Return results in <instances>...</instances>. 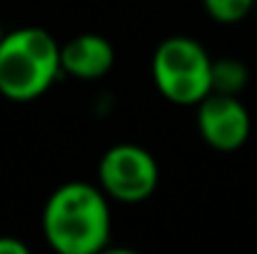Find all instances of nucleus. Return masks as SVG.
Segmentation results:
<instances>
[{
    "instance_id": "f257e3e1",
    "label": "nucleus",
    "mask_w": 257,
    "mask_h": 254,
    "mask_svg": "<svg viewBox=\"0 0 257 254\" xmlns=\"http://www.w3.org/2000/svg\"><path fill=\"white\" fill-rule=\"evenodd\" d=\"M112 232L110 197L97 184L65 182L43 207V234L60 254H97Z\"/></svg>"
},
{
    "instance_id": "f03ea898",
    "label": "nucleus",
    "mask_w": 257,
    "mask_h": 254,
    "mask_svg": "<svg viewBox=\"0 0 257 254\" xmlns=\"http://www.w3.org/2000/svg\"><path fill=\"white\" fill-rule=\"evenodd\" d=\"M63 45L43 28L10 30L0 43V95L13 102L43 97L63 75Z\"/></svg>"
},
{
    "instance_id": "7ed1b4c3",
    "label": "nucleus",
    "mask_w": 257,
    "mask_h": 254,
    "mask_svg": "<svg viewBox=\"0 0 257 254\" xmlns=\"http://www.w3.org/2000/svg\"><path fill=\"white\" fill-rule=\"evenodd\" d=\"M212 65L215 60L195 38L172 35L153 55V80L175 105H200L212 92Z\"/></svg>"
},
{
    "instance_id": "20e7f679",
    "label": "nucleus",
    "mask_w": 257,
    "mask_h": 254,
    "mask_svg": "<svg viewBox=\"0 0 257 254\" xmlns=\"http://www.w3.org/2000/svg\"><path fill=\"white\" fill-rule=\"evenodd\" d=\"M160 169L155 157L133 142L110 147L97 165V184L102 192L122 204L145 202L158 189Z\"/></svg>"
},
{
    "instance_id": "39448f33",
    "label": "nucleus",
    "mask_w": 257,
    "mask_h": 254,
    "mask_svg": "<svg viewBox=\"0 0 257 254\" xmlns=\"http://www.w3.org/2000/svg\"><path fill=\"white\" fill-rule=\"evenodd\" d=\"M250 112L237 95L210 92L197 105V132L212 150H240L250 137Z\"/></svg>"
},
{
    "instance_id": "423d86ee",
    "label": "nucleus",
    "mask_w": 257,
    "mask_h": 254,
    "mask_svg": "<svg viewBox=\"0 0 257 254\" xmlns=\"http://www.w3.org/2000/svg\"><path fill=\"white\" fill-rule=\"evenodd\" d=\"M60 58H63V73L65 75H70L75 80L92 83V80L105 78L112 70L115 50L102 35L83 33V35L70 38L63 45Z\"/></svg>"
},
{
    "instance_id": "0eeeda50",
    "label": "nucleus",
    "mask_w": 257,
    "mask_h": 254,
    "mask_svg": "<svg viewBox=\"0 0 257 254\" xmlns=\"http://www.w3.org/2000/svg\"><path fill=\"white\" fill-rule=\"evenodd\" d=\"M245 85H247V68L240 60H232V58L215 60V65H212V92L237 95Z\"/></svg>"
},
{
    "instance_id": "6e6552de",
    "label": "nucleus",
    "mask_w": 257,
    "mask_h": 254,
    "mask_svg": "<svg viewBox=\"0 0 257 254\" xmlns=\"http://www.w3.org/2000/svg\"><path fill=\"white\" fill-rule=\"evenodd\" d=\"M207 15L222 25H232L245 20V15L252 10L255 0H202Z\"/></svg>"
},
{
    "instance_id": "1a4fd4ad",
    "label": "nucleus",
    "mask_w": 257,
    "mask_h": 254,
    "mask_svg": "<svg viewBox=\"0 0 257 254\" xmlns=\"http://www.w3.org/2000/svg\"><path fill=\"white\" fill-rule=\"evenodd\" d=\"M28 244L20 242L18 237H0V254H28Z\"/></svg>"
},
{
    "instance_id": "9d476101",
    "label": "nucleus",
    "mask_w": 257,
    "mask_h": 254,
    "mask_svg": "<svg viewBox=\"0 0 257 254\" xmlns=\"http://www.w3.org/2000/svg\"><path fill=\"white\" fill-rule=\"evenodd\" d=\"M5 35H8V33H5V30H3V25H0V43H3V38H5Z\"/></svg>"
}]
</instances>
